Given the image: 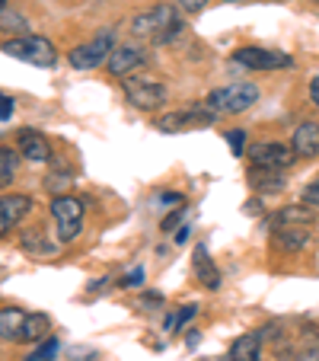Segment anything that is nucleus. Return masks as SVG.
I'll use <instances>...</instances> for the list:
<instances>
[{
    "label": "nucleus",
    "mask_w": 319,
    "mask_h": 361,
    "mask_svg": "<svg viewBox=\"0 0 319 361\" xmlns=\"http://www.w3.org/2000/svg\"><path fill=\"white\" fill-rule=\"evenodd\" d=\"M131 32L141 35V39H150L156 45H166L173 42L179 32H182V16L176 13L173 4H160L154 10H144L131 20Z\"/></svg>",
    "instance_id": "1"
},
{
    "label": "nucleus",
    "mask_w": 319,
    "mask_h": 361,
    "mask_svg": "<svg viewBox=\"0 0 319 361\" xmlns=\"http://www.w3.org/2000/svg\"><path fill=\"white\" fill-rule=\"evenodd\" d=\"M256 102H258V87L249 80H237V83H230V87L214 90V93L208 96V106L218 112V116H239V112L252 109Z\"/></svg>",
    "instance_id": "2"
},
{
    "label": "nucleus",
    "mask_w": 319,
    "mask_h": 361,
    "mask_svg": "<svg viewBox=\"0 0 319 361\" xmlns=\"http://www.w3.org/2000/svg\"><path fill=\"white\" fill-rule=\"evenodd\" d=\"M0 51L10 55V58H16V61L35 64V68H51V64L58 61L55 45H51L48 39H42V35H16V39H10V42L0 45Z\"/></svg>",
    "instance_id": "3"
},
{
    "label": "nucleus",
    "mask_w": 319,
    "mask_h": 361,
    "mask_svg": "<svg viewBox=\"0 0 319 361\" xmlns=\"http://www.w3.org/2000/svg\"><path fill=\"white\" fill-rule=\"evenodd\" d=\"M122 90H125V96H128L131 106L141 109V112H150V109H156V106H163L166 102V83H160L156 77H147V74L122 77Z\"/></svg>",
    "instance_id": "4"
},
{
    "label": "nucleus",
    "mask_w": 319,
    "mask_h": 361,
    "mask_svg": "<svg viewBox=\"0 0 319 361\" xmlns=\"http://www.w3.org/2000/svg\"><path fill=\"white\" fill-rule=\"evenodd\" d=\"M51 218L58 221V240L70 243L80 237L83 227V202L74 195H55L51 198Z\"/></svg>",
    "instance_id": "5"
},
{
    "label": "nucleus",
    "mask_w": 319,
    "mask_h": 361,
    "mask_svg": "<svg viewBox=\"0 0 319 361\" xmlns=\"http://www.w3.org/2000/svg\"><path fill=\"white\" fill-rule=\"evenodd\" d=\"M112 48H115V32H112V29H99L89 45H77L74 51H70L68 61L74 64L77 71H93V68H99L102 61H109Z\"/></svg>",
    "instance_id": "6"
},
{
    "label": "nucleus",
    "mask_w": 319,
    "mask_h": 361,
    "mask_svg": "<svg viewBox=\"0 0 319 361\" xmlns=\"http://www.w3.org/2000/svg\"><path fill=\"white\" fill-rule=\"evenodd\" d=\"M233 61L243 64L249 71H284L294 68V58L284 51H272V48H237Z\"/></svg>",
    "instance_id": "7"
},
{
    "label": "nucleus",
    "mask_w": 319,
    "mask_h": 361,
    "mask_svg": "<svg viewBox=\"0 0 319 361\" xmlns=\"http://www.w3.org/2000/svg\"><path fill=\"white\" fill-rule=\"evenodd\" d=\"M249 160L252 166H262V170H284V166H291L294 150L278 141H262L249 147Z\"/></svg>",
    "instance_id": "8"
},
{
    "label": "nucleus",
    "mask_w": 319,
    "mask_h": 361,
    "mask_svg": "<svg viewBox=\"0 0 319 361\" xmlns=\"http://www.w3.org/2000/svg\"><path fill=\"white\" fill-rule=\"evenodd\" d=\"M106 64H109L112 77H128L147 64V55H144V48H137V45H118V48H112V55Z\"/></svg>",
    "instance_id": "9"
},
{
    "label": "nucleus",
    "mask_w": 319,
    "mask_h": 361,
    "mask_svg": "<svg viewBox=\"0 0 319 361\" xmlns=\"http://www.w3.org/2000/svg\"><path fill=\"white\" fill-rule=\"evenodd\" d=\"M32 212V198L29 195H7L0 198V237H7L26 214Z\"/></svg>",
    "instance_id": "10"
},
{
    "label": "nucleus",
    "mask_w": 319,
    "mask_h": 361,
    "mask_svg": "<svg viewBox=\"0 0 319 361\" xmlns=\"http://www.w3.org/2000/svg\"><path fill=\"white\" fill-rule=\"evenodd\" d=\"M316 224V212L306 204H284L281 212H275L265 221V227H313Z\"/></svg>",
    "instance_id": "11"
},
{
    "label": "nucleus",
    "mask_w": 319,
    "mask_h": 361,
    "mask_svg": "<svg viewBox=\"0 0 319 361\" xmlns=\"http://www.w3.org/2000/svg\"><path fill=\"white\" fill-rule=\"evenodd\" d=\"M20 154L26 160H32V164H48V160H51V144H48V137L42 135V131L23 128L20 131Z\"/></svg>",
    "instance_id": "12"
},
{
    "label": "nucleus",
    "mask_w": 319,
    "mask_h": 361,
    "mask_svg": "<svg viewBox=\"0 0 319 361\" xmlns=\"http://www.w3.org/2000/svg\"><path fill=\"white\" fill-rule=\"evenodd\" d=\"M294 157H316L319 154V122H300L294 128V141H291Z\"/></svg>",
    "instance_id": "13"
},
{
    "label": "nucleus",
    "mask_w": 319,
    "mask_h": 361,
    "mask_svg": "<svg viewBox=\"0 0 319 361\" xmlns=\"http://www.w3.org/2000/svg\"><path fill=\"white\" fill-rule=\"evenodd\" d=\"M192 269H195V279L201 281L208 291H218L220 288V272H218V266L211 262V256H208V246H195V256H192Z\"/></svg>",
    "instance_id": "14"
},
{
    "label": "nucleus",
    "mask_w": 319,
    "mask_h": 361,
    "mask_svg": "<svg viewBox=\"0 0 319 361\" xmlns=\"http://www.w3.org/2000/svg\"><path fill=\"white\" fill-rule=\"evenodd\" d=\"M224 361H262V336L243 333L230 348H227Z\"/></svg>",
    "instance_id": "15"
},
{
    "label": "nucleus",
    "mask_w": 319,
    "mask_h": 361,
    "mask_svg": "<svg viewBox=\"0 0 319 361\" xmlns=\"http://www.w3.org/2000/svg\"><path fill=\"white\" fill-rule=\"evenodd\" d=\"M249 185L256 192H262V195H278V192H284V176H281V170H262V166H252L249 170Z\"/></svg>",
    "instance_id": "16"
},
{
    "label": "nucleus",
    "mask_w": 319,
    "mask_h": 361,
    "mask_svg": "<svg viewBox=\"0 0 319 361\" xmlns=\"http://www.w3.org/2000/svg\"><path fill=\"white\" fill-rule=\"evenodd\" d=\"M275 243L284 252H300L313 243V233L306 227H275Z\"/></svg>",
    "instance_id": "17"
},
{
    "label": "nucleus",
    "mask_w": 319,
    "mask_h": 361,
    "mask_svg": "<svg viewBox=\"0 0 319 361\" xmlns=\"http://www.w3.org/2000/svg\"><path fill=\"white\" fill-rule=\"evenodd\" d=\"M26 310L20 307H7L0 310V339L4 342H20V333H23V323H26Z\"/></svg>",
    "instance_id": "18"
},
{
    "label": "nucleus",
    "mask_w": 319,
    "mask_h": 361,
    "mask_svg": "<svg viewBox=\"0 0 319 361\" xmlns=\"http://www.w3.org/2000/svg\"><path fill=\"white\" fill-rule=\"evenodd\" d=\"M20 243H23V250L32 252V256H39V252H42V256H55V243H48V240H45V231H42V227L23 231Z\"/></svg>",
    "instance_id": "19"
},
{
    "label": "nucleus",
    "mask_w": 319,
    "mask_h": 361,
    "mask_svg": "<svg viewBox=\"0 0 319 361\" xmlns=\"http://www.w3.org/2000/svg\"><path fill=\"white\" fill-rule=\"evenodd\" d=\"M35 339H48V317L45 314H29L23 323L20 342H35Z\"/></svg>",
    "instance_id": "20"
},
{
    "label": "nucleus",
    "mask_w": 319,
    "mask_h": 361,
    "mask_svg": "<svg viewBox=\"0 0 319 361\" xmlns=\"http://www.w3.org/2000/svg\"><path fill=\"white\" fill-rule=\"evenodd\" d=\"M16 166H20V157L13 154V147H0V185L13 183Z\"/></svg>",
    "instance_id": "21"
},
{
    "label": "nucleus",
    "mask_w": 319,
    "mask_h": 361,
    "mask_svg": "<svg viewBox=\"0 0 319 361\" xmlns=\"http://www.w3.org/2000/svg\"><path fill=\"white\" fill-rule=\"evenodd\" d=\"M58 352H61V342H58L55 336H48V339L42 342V345L35 348V352H29V355H26V361H51Z\"/></svg>",
    "instance_id": "22"
},
{
    "label": "nucleus",
    "mask_w": 319,
    "mask_h": 361,
    "mask_svg": "<svg viewBox=\"0 0 319 361\" xmlns=\"http://www.w3.org/2000/svg\"><path fill=\"white\" fill-rule=\"evenodd\" d=\"M70 185H74V179H70V173H51V176L45 179V189L51 192V195H68Z\"/></svg>",
    "instance_id": "23"
},
{
    "label": "nucleus",
    "mask_w": 319,
    "mask_h": 361,
    "mask_svg": "<svg viewBox=\"0 0 319 361\" xmlns=\"http://www.w3.org/2000/svg\"><path fill=\"white\" fill-rule=\"evenodd\" d=\"M0 29H4V32H13V39H16V35H26L29 26L20 13H0Z\"/></svg>",
    "instance_id": "24"
},
{
    "label": "nucleus",
    "mask_w": 319,
    "mask_h": 361,
    "mask_svg": "<svg viewBox=\"0 0 319 361\" xmlns=\"http://www.w3.org/2000/svg\"><path fill=\"white\" fill-rule=\"evenodd\" d=\"M137 307H141V310H156V307H166V300L160 291H144L141 300H137Z\"/></svg>",
    "instance_id": "25"
},
{
    "label": "nucleus",
    "mask_w": 319,
    "mask_h": 361,
    "mask_svg": "<svg viewBox=\"0 0 319 361\" xmlns=\"http://www.w3.org/2000/svg\"><path fill=\"white\" fill-rule=\"evenodd\" d=\"M227 144H230V150L237 154V157H243V147H246V135L239 128H233L230 135H227Z\"/></svg>",
    "instance_id": "26"
},
{
    "label": "nucleus",
    "mask_w": 319,
    "mask_h": 361,
    "mask_svg": "<svg viewBox=\"0 0 319 361\" xmlns=\"http://www.w3.org/2000/svg\"><path fill=\"white\" fill-rule=\"evenodd\" d=\"M144 281V269L137 266V269H131L128 275H122V279H118V288H137Z\"/></svg>",
    "instance_id": "27"
},
{
    "label": "nucleus",
    "mask_w": 319,
    "mask_h": 361,
    "mask_svg": "<svg viewBox=\"0 0 319 361\" xmlns=\"http://www.w3.org/2000/svg\"><path fill=\"white\" fill-rule=\"evenodd\" d=\"M182 218H185V204H179V208L170 214V218H163V231H176L179 221H182Z\"/></svg>",
    "instance_id": "28"
},
{
    "label": "nucleus",
    "mask_w": 319,
    "mask_h": 361,
    "mask_svg": "<svg viewBox=\"0 0 319 361\" xmlns=\"http://www.w3.org/2000/svg\"><path fill=\"white\" fill-rule=\"evenodd\" d=\"M179 10H185V13H198V10H204V4L208 0H173Z\"/></svg>",
    "instance_id": "29"
},
{
    "label": "nucleus",
    "mask_w": 319,
    "mask_h": 361,
    "mask_svg": "<svg viewBox=\"0 0 319 361\" xmlns=\"http://www.w3.org/2000/svg\"><path fill=\"white\" fill-rule=\"evenodd\" d=\"M304 204L319 208V183H313V185H306V189H304Z\"/></svg>",
    "instance_id": "30"
},
{
    "label": "nucleus",
    "mask_w": 319,
    "mask_h": 361,
    "mask_svg": "<svg viewBox=\"0 0 319 361\" xmlns=\"http://www.w3.org/2000/svg\"><path fill=\"white\" fill-rule=\"evenodd\" d=\"M10 116H13V99L0 93V122H7Z\"/></svg>",
    "instance_id": "31"
},
{
    "label": "nucleus",
    "mask_w": 319,
    "mask_h": 361,
    "mask_svg": "<svg viewBox=\"0 0 319 361\" xmlns=\"http://www.w3.org/2000/svg\"><path fill=\"white\" fill-rule=\"evenodd\" d=\"M195 314H198V304H185L182 310H179V326H185L189 320H195Z\"/></svg>",
    "instance_id": "32"
},
{
    "label": "nucleus",
    "mask_w": 319,
    "mask_h": 361,
    "mask_svg": "<svg viewBox=\"0 0 319 361\" xmlns=\"http://www.w3.org/2000/svg\"><path fill=\"white\" fill-rule=\"evenodd\" d=\"M160 202L170 204V208H179V204H185V195H179V192H163V195H160Z\"/></svg>",
    "instance_id": "33"
},
{
    "label": "nucleus",
    "mask_w": 319,
    "mask_h": 361,
    "mask_svg": "<svg viewBox=\"0 0 319 361\" xmlns=\"http://www.w3.org/2000/svg\"><path fill=\"white\" fill-rule=\"evenodd\" d=\"M310 99H313V106L319 109V77H313L310 80Z\"/></svg>",
    "instance_id": "34"
},
{
    "label": "nucleus",
    "mask_w": 319,
    "mask_h": 361,
    "mask_svg": "<svg viewBox=\"0 0 319 361\" xmlns=\"http://www.w3.org/2000/svg\"><path fill=\"white\" fill-rule=\"evenodd\" d=\"M300 361H319V345H310L304 355H300Z\"/></svg>",
    "instance_id": "35"
},
{
    "label": "nucleus",
    "mask_w": 319,
    "mask_h": 361,
    "mask_svg": "<svg viewBox=\"0 0 319 361\" xmlns=\"http://www.w3.org/2000/svg\"><path fill=\"white\" fill-rule=\"evenodd\" d=\"M198 342H201V336H198V333H195V329H192V333H189V336H185V345H189V348H195V345H198Z\"/></svg>",
    "instance_id": "36"
},
{
    "label": "nucleus",
    "mask_w": 319,
    "mask_h": 361,
    "mask_svg": "<svg viewBox=\"0 0 319 361\" xmlns=\"http://www.w3.org/2000/svg\"><path fill=\"white\" fill-rule=\"evenodd\" d=\"M189 231H192L189 224H185V227H179V233H176V243H185V240H189Z\"/></svg>",
    "instance_id": "37"
},
{
    "label": "nucleus",
    "mask_w": 319,
    "mask_h": 361,
    "mask_svg": "<svg viewBox=\"0 0 319 361\" xmlns=\"http://www.w3.org/2000/svg\"><path fill=\"white\" fill-rule=\"evenodd\" d=\"M4 10H7V0H0V13H4Z\"/></svg>",
    "instance_id": "38"
},
{
    "label": "nucleus",
    "mask_w": 319,
    "mask_h": 361,
    "mask_svg": "<svg viewBox=\"0 0 319 361\" xmlns=\"http://www.w3.org/2000/svg\"><path fill=\"white\" fill-rule=\"evenodd\" d=\"M313 4H319V0H313Z\"/></svg>",
    "instance_id": "39"
}]
</instances>
